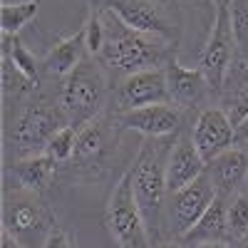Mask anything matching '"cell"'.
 Wrapping results in <instances>:
<instances>
[{
    "label": "cell",
    "instance_id": "cell-14",
    "mask_svg": "<svg viewBox=\"0 0 248 248\" xmlns=\"http://www.w3.org/2000/svg\"><path fill=\"white\" fill-rule=\"evenodd\" d=\"M164 75H167L169 102L184 112H201L206 102L214 97L203 72L199 67H184L176 57L164 65Z\"/></svg>",
    "mask_w": 248,
    "mask_h": 248
},
{
    "label": "cell",
    "instance_id": "cell-29",
    "mask_svg": "<svg viewBox=\"0 0 248 248\" xmlns=\"http://www.w3.org/2000/svg\"><path fill=\"white\" fill-rule=\"evenodd\" d=\"M189 248H233V243H196Z\"/></svg>",
    "mask_w": 248,
    "mask_h": 248
},
{
    "label": "cell",
    "instance_id": "cell-8",
    "mask_svg": "<svg viewBox=\"0 0 248 248\" xmlns=\"http://www.w3.org/2000/svg\"><path fill=\"white\" fill-rule=\"evenodd\" d=\"M105 223H107L112 241L119 248H154V241L149 236V229L144 223V216L139 211L134 191H132L129 169L112 186L107 209H105Z\"/></svg>",
    "mask_w": 248,
    "mask_h": 248
},
{
    "label": "cell",
    "instance_id": "cell-6",
    "mask_svg": "<svg viewBox=\"0 0 248 248\" xmlns=\"http://www.w3.org/2000/svg\"><path fill=\"white\" fill-rule=\"evenodd\" d=\"M57 229V214L45 194L25 189H3V231L17 238L25 248H43Z\"/></svg>",
    "mask_w": 248,
    "mask_h": 248
},
{
    "label": "cell",
    "instance_id": "cell-20",
    "mask_svg": "<svg viewBox=\"0 0 248 248\" xmlns=\"http://www.w3.org/2000/svg\"><path fill=\"white\" fill-rule=\"evenodd\" d=\"M37 10H40L37 0L3 5L0 8V28H3V32H8V35H20L37 17Z\"/></svg>",
    "mask_w": 248,
    "mask_h": 248
},
{
    "label": "cell",
    "instance_id": "cell-32",
    "mask_svg": "<svg viewBox=\"0 0 248 248\" xmlns=\"http://www.w3.org/2000/svg\"><path fill=\"white\" fill-rule=\"evenodd\" d=\"M15 3H30V0H3V5H15Z\"/></svg>",
    "mask_w": 248,
    "mask_h": 248
},
{
    "label": "cell",
    "instance_id": "cell-12",
    "mask_svg": "<svg viewBox=\"0 0 248 248\" xmlns=\"http://www.w3.org/2000/svg\"><path fill=\"white\" fill-rule=\"evenodd\" d=\"M117 119L124 132H137L141 137H174L184 129L186 112L171 102H161V105L117 112Z\"/></svg>",
    "mask_w": 248,
    "mask_h": 248
},
{
    "label": "cell",
    "instance_id": "cell-2",
    "mask_svg": "<svg viewBox=\"0 0 248 248\" xmlns=\"http://www.w3.org/2000/svg\"><path fill=\"white\" fill-rule=\"evenodd\" d=\"M99 15L105 23V45H102L97 60L107 70L109 79H124L141 70L164 67L169 60L176 57V47L154 35L129 28L112 10H99Z\"/></svg>",
    "mask_w": 248,
    "mask_h": 248
},
{
    "label": "cell",
    "instance_id": "cell-21",
    "mask_svg": "<svg viewBox=\"0 0 248 248\" xmlns=\"http://www.w3.org/2000/svg\"><path fill=\"white\" fill-rule=\"evenodd\" d=\"M229 23L236 43V57L248 62V0H231Z\"/></svg>",
    "mask_w": 248,
    "mask_h": 248
},
{
    "label": "cell",
    "instance_id": "cell-7",
    "mask_svg": "<svg viewBox=\"0 0 248 248\" xmlns=\"http://www.w3.org/2000/svg\"><path fill=\"white\" fill-rule=\"evenodd\" d=\"M90 8L112 10L129 28L154 35L171 47L181 45L184 15L179 0H90Z\"/></svg>",
    "mask_w": 248,
    "mask_h": 248
},
{
    "label": "cell",
    "instance_id": "cell-17",
    "mask_svg": "<svg viewBox=\"0 0 248 248\" xmlns=\"http://www.w3.org/2000/svg\"><path fill=\"white\" fill-rule=\"evenodd\" d=\"M248 171V149L231 147L223 154H218L214 161L206 164V174H209L216 196L231 199L238 191H243V181Z\"/></svg>",
    "mask_w": 248,
    "mask_h": 248
},
{
    "label": "cell",
    "instance_id": "cell-9",
    "mask_svg": "<svg viewBox=\"0 0 248 248\" xmlns=\"http://www.w3.org/2000/svg\"><path fill=\"white\" fill-rule=\"evenodd\" d=\"M216 199V189L209 174H201L196 181L184 186L179 191L167 196V209H164V233L167 238H184L194 229V223L203 216V211Z\"/></svg>",
    "mask_w": 248,
    "mask_h": 248
},
{
    "label": "cell",
    "instance_id": "cell-23",
    "mask_svg": "<svg viewBox=\"0 0 248 248\" xmlns=\"http://www.w3.org/2000/svg\"><path fill=\"white\" fill-rule=\"evenodd\" d=\"M77 137H79V132H77L75 127H62V129L50 139V144L45 147V154H47L52 161H57L60 167H65V164L72 159L75 149H77Z\"/></svg>",
    "mask_w": 248,
    "mask_h": 248
},
{
    "label": "cell",
    "instance_id": "cell-18",
    "mask_svg": "<svg viewBox=\"0 0 248 248\" xmlns=\"http://www.w3.org/2000/svg\"><path fill=\"white\" fill-rule=\"evenodd\" d=\"M87 55L90 52H87L85 32L82 30L65 37V40H57V43L50 45V50L43 57V77L50 82H62Z\"/></svg>",
    "mask_w": 248,
    "mask_h": 248
},
{
    "label": "cell",
    "instance_id": "cell-22",
    "mask_svg": "<svg viewBox=\"0 0 248 248\" xmlns=\"http://www.w3.org/2000/svg\"><path fill=\"white\" fill-rule=\"evenodd\" d=\"M229 233L231 243L248 238V191H238L229 199Z\"/></svg>",
    "mask_w": 248,
    "mask_h": 248
},
{
    "label": "cell",
    "instance_id": "cell-19",
    "mask_svg": "<svg viewBox=\"0 0 248 248\" xmlns=\"http://www.w3.org/2000/svg\"><path fill=\"white\" fill-rule=\"evenodd\" d=\"M181 243L189 248L196 243H231L229 233V199L216 196L211 206L203 211V216L194 223V229L181 238Z\"/></svg>",
    "mask_w": 248,
    "mask_h": 248
},
{
    "label": "cell",
    "instance_id": "cell-27",
    "mask_svg": "<svg viewBox=\"0 0 248 248\" xmlns=\"http://www.w3.org/2000/svg\"><path fill=\"white\" fill-rule=\"evenodd\" d=\"M0 241H3V243H0V248H25L17 238H13L8 231H3V238H0Z\"/></svg>",
    "mask_w": 248,
    "mask_h": 248
},
{
    "label": "cell",
    "instance_id": "cell-10",
    "mask_svg": "<svg viewBox=\"0 0 248 248\" xmlns=\"http://www.w3.org/2000/svg\"><path fill=\"white\" fill-rule=\"evenodd\" d=\"M233 60H236V43L229 23V8H216L209 37H206L199 55V70L203 72L214 97H221V90L231 72Z\"/></svg>",
    "mask_w": 248,
    "mask_h": 248
},
{
    "label": "cell",
    "instance_id": "cell-11",
    "mask_svg": "<svg viewBox=\"0 0 248 248\" xmlns=\"http://www.w3.org/2000/svg\"><path fill=\"white\" fill-rule=\"evenodd\" d=\"M161 102H169L164 67L134 72L119 79L114 87V112H129L147 105H161Z\"/></svg>",
    "mask_w": 248,
    "mask_h": 248
},
{
    "label": "cell",
    "instance_id": "cell-13",
    "mask_svg": "<svg viewBox=\"0 0 248 248\" xmlns=\"http://www.w3.org/2000/svg\"><path fill=\"white\" fill-rule=\"evenodd\" d=\"M191 137H194V144H196L199 154L203 156L206 164H209L218 154H223L226 149L233 147L236 127L221 107H203L194 119Z\"/></svg>",
    "mask_w": 248,
    "mask_h": 248
},
{
    "label": "cell",
    "instance_id": "cell-15",
    "mask_svg": "<svg viewBox=\"0 0 248 248\" xmlns=\"http://www.w3.org/2000/svg\"><path fill=\"white\" fill-rule=\"evenodd\" d=\"M60 179V164L45 152L20 159L3 167V189H25L35 194H47V189Z\"/></svg>",
    "mask_w": 248,
    "mask_h": 248
},
{
    "label": "cell",
    "instance_id": "cell-24",
    "mask_svg": "<svg viewBox=\"0 0 248 248\" xmlns=\"http://www.w3.org/2000/svg\"><path fill=\"white\" fill-rule=\"evenodd\" d=\"M82 32H85V43H87V52L92 57L99 55L102 45H105V23H102V15L99 10L90 8V15L85 20V28H82Z\"/></svg>",
    "mask_w": 248,
    "mask_h": 248
},
{
    "label": "cell",
    "instance_id": "cell-1",
    "mask_svg": "<svg viewBox=\"0 0 248 248\" xmlns=\"http://www.w3.org/2000/svg\"><path fill=\"white\" fill-rule=\"evenodd\" d=\"M62 127L70 124L60 105V82L45 79L25 102L3 109V161L43 154Z\"/></svg>",
    "mask_w": 248,
    "mask_h": 248
},
{
    "label": "cell",
    "instance_id": "cell-33",
    "mask_svg": "<svg viewBox=\"0 0 248 248\" xmlns=\"http://www.w3.org/2000/svg\"><path fill=\"white\" fill-rule=\"evenodd\" d=\"M243 189L248 191V171H246V181H243Z\"/></svg>",
    "mask_w": 248,
    "mask_h": 248
},
{
    "label": "cell",
    "instance_id": "cell-16",
    "mask_svg": "<svg viewBox=\"0 0 248 248\" xmlns=\"http://www.w3.org/2000/svg\"><path fill=\"white\" fill-rule=\"evenodd\" d=\"M203 171H206V161L196 149L191 132H179L176 139H174V147L169 152V161H167V189H169V194L189 186Z\"/></svg>",
    "mask_w": 248,
    "mask_h": 248
},
{
    "label": "cell",
    "instance_id": "cell-4",
    "mask_svg": "<svg viewBox=\"0 0 248 248\" xmlns=\"http://www.w3.org/2000/svg\"><path fill=\"white\" fill-rule=\"evenodd\" d=\"M122 132L124 129L117 119V112H105L92 119L85 129H79L77 149L65 167H60V179H65L67 184L102 181L119 156Z\"/></svg>",
    "mask_w": 248,
    "mask_h": 248
},
{
    "label": "cell",
    "instance_id": "cell-30",
    "mask_svg": "<svg viewBox=\"0 0 248 248\" xmlns=\"http://www.w3.org/2000/svg\"><path fill=\"white\" fill-rule=\"evenodd\" d=\"M214 5H216V8H229L231 0H214Z\"/></svg>",
    "mask_w": 248,
    "mask_h": 248
},
{
    "label": "cell",
    "instance_id": "cell-3",
    "mask_svg": "<svg viewBox=\"0 0 248 248\" xmlns=\"http://www.w3.org/2000/svg\"><path fill=\"white\" fill-rule=\"evenodd\" d=\"M174 137H147L134 156V164L129 167L132 176V191L137 199V206L144 216V223L149 229V236L156 243L167 241L164 233V209H167V161L169 152L174 147Z\"/></svg>",
    "mask_w": 248,
    "mask_h": 248
},
{
    "label": "cell",
    "instance_id": "cell-25",
    "mask_svg": "<svg viewBox=\"0 0 248 248\" xmlns=\"http://www.w3.org/2000/svg\"><path fill=\"white\" fill-rule=\"evenodd\" d=\"M43 248H72V238H70V233L65 231V229H57L47 236V241L43 243Z\"/></svg>",
    "mask_w": 248,
    "mask_h": 248
},
{
    "label": "cell",
    "instance_id": "cell-26",
    "mask_svg": "<svg viewBox=\"0 0 248 248\" xmlns=\"http://www.w3.org/2000/svg\"><path fill=\"white\" fill-rule=\"evenodd\" d=\"M233 147L248 149V117L236 127V141H233Z\"/></svg>",
    "mask_w": 248,
    "mask_h": 248
},
{
    "label": "cell",
    "instance_id": "cell-5",
    "mask_svg": "<svg viewBox=\"0 0 248 248\" xmlns=\"http://www.w3.org/2000/svg\"><path fill=\"white\" fill-rule=\"evenodd\" d=\"M107 97H109V75L92 55H87L60 82L62 112L67 117V124L77 132L107 112Z\"/></svg>",
    "mask_w": 248,
    "mask_h": 248
},
{
    "label": "cell",
    "instance_id": "cell-31",
    "mask_svg": "<svg viewBox=\"0 0 248 248\" xmlns=\"http://www.w3.org/2000/svg\"><path fill=\"white\" fill-rule=\"evenodd\" d=\"M233 248H248V238H243V241H233Z\"/></svg>",
    "mask_w": 248,
    "mask_h": 248
},
{
    "label": "cell",
    "instance_id": "cell-28",
    "mask_svg": "<svg viewBox=\"0 0 248 248\" xmlns=\"http://www.w3.org/2000/svg\"><path fill=\"white\" fill-rule=\"evenodd\" d=\"M154 248H186L179 238H167V241H161V243H156Z\"/></svg>",
    "mask_w": 248,
    "mask_h": 248
}]
</instances>
